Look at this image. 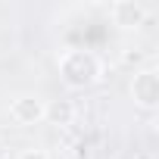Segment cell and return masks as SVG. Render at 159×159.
Returning <instances> with one entry per match:
<instances>
[{"label": "cell", "instance_id": "cell-1", "mask_svg": "<svg viewBox=\"0 0 159 159\" xmlns=\"http://www.w3.org/2000/svg\"><path fill=\"white\" fill-rule=\"evenodd\" d=\"M100 75H103V62L91 50L72 47L59 56V81L66 91H88L100 81Z\"/></svg>", "mask_w": 159, "mask_h": 159}, {"label": "cell", "instance_id": "cell-8", "mask_svg": "<svg viewBox=\"0 0 159 159\" xmlns=\"http://www.w3.org/2000/svg\"><path fill=\"white\" fill-rule=\"evenodd\" d=\"M0 159H7V147L3 143H0Z\"/></svg>", "mask_w": 159, "mask_h": 159}, {"label": "cell", "instance_id": "cell-6", "mask_svg": "<svg viewBox=\"0 0 159 159\" xmlns=\"http://www.w3.org/2000/svg\"><path fill=\"white\" fill-rule=\"evenodd\" d=\"M16 159H50V153L41 150V147H28V150H22Z\"/></svg>", "mask_w": 159, "mask_h": 159}, {"label": "cell", "instance_id": "cell-3", "mask_svg": "<svg viewBox=\"0 0 159 159\" xmlns=\"http://www.w3.org/2000/svg\"><path fill=\"white\" fill-rule=\"evenodd\" d=\"M150 10L140 3V0H116L109 7V19L119 31H137L140 25H147Z\"/></svg>", "mask_w": 159, "mask_h": 159}, {"label": "cell", "instance_id": "cell-5", "mask_svg": "<svg viewBox=\"0 0 159 159\" xmlns=\"http://www.w3.org/2000/svg\"><path fill=\"white\" fill-rule=\"evenodd\" d=\"M78 109L72 100H44V122L53 128H69L75 122Z\"/></svg>", "mask_w": 159, "mask_h": 159}, {"label": "cell", "instance_id": "cell-2", "mask_svg": "<svg viewBox=\"0 0 159 159\" xmlns=\"http://www.w3.org/2000/svg\"><path fill=\"white\" fill-rule=\"evenodd\" d=\"M128 91H131V100H134L140 109H156V106H159V72H156L153 66L137 69Z\"/></svg>", "mask_w": 159, "mask_h": 159}, {"label": "cell", "instance_id": "cell-7", "mask_svg": "<svg viewBox=\"0 0 159 159\" xmlns=\"http://www.w3.org/2000/svg\"><path fill=\"white\" fill-rule=\"evenodd\" d=\"M140 59H143V53H131V50L125 53V62H128V66H131V62H140Z\"/></svg>", "mask_w": 159, "mask_h": 159}, {"label": "cell", "instance_id": "cell-4", "mask_svg": "<svg viewBox=\"0 0 159 159\" xmlns=\"http://www.w3.org/2000/svg\"><path fill=\"white\" fill-rule=\"evenodd\" d=\"M10 119L19 128H31L44 122V100L38 94H19L10 100Z\"/></svg>", "mask_w": 159, "mask_h": 159}]
</instances>
